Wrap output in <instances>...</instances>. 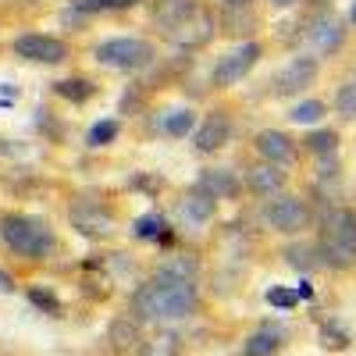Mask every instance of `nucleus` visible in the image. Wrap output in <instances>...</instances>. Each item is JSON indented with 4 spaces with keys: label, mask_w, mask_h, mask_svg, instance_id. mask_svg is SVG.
<instances>
[{
    "label": "nucleus",
    "mask_w": 356,
    "mask_h": 356,
    "mask_svg": "<svg viewBox=\"0 0 356 356\" xmlns=\"http://www.w3.org/2000/svg\"><path fill=\"white\" fill-rule=\"evenodd\" d=\"M200 310V285L193 278H178L157 267L154 278H146L132 292V314L139 321H189Z\"/></svg>",
    "instance_id": "nucleus-1"
},
{
    "label": "nucleus",
    "mask_w": 356,
    "mask_h": 356,
    "mask_svg": "<svg viewBox=\"0 0 356 356\" xmlns=\"http://www.w3.org/2000/svg\"><path fill=\"white\" fill-rule=\"evenodd\" d=\"M0 243L25 260H47L57 250V232L47 218L36 214H4L0 218Z\"/></svg>",
    "instance_id": "nucleus-2"
},
{
    "label": "nucleus",
    "mask_w": 356,
    "mask_h": 356,
    "mask_svg": "<svg viewBox=\"0 0 356 356\" xmlns=\"http://www.w3.org/2000/svg\"><path fill=\"white\" fill-rule=\"evenodd\" d=\"M324 267H346L356 264V211L353 207H328L321 218V239H317Z\"/></svg>",
    "instance_id": "nucleus-3"
},
{
    "label": "nucleus",
    "mask_w": 356,
    "mask_h": 356,
    "mask_svg": "<svg viewBox=\"0 0 356 356\" xmlns=\"http://www.w3.org/2000/svg\"><path fill=\"white\" fill-rule=\"evenodd\" d=\"M157 57V47L143 36H111L93 47V61L111 72H143Z\"/></svg>",
    "instance_id": "nucleus-4"
},
{
    "label": "nucleus",
    "mask_w": 356,
    "mask_h": 356,
    "mask_svg": "<svg viewBox=\"0 0 356 356\" xmlns=\"http://www.w3.org/2000/svg\"><path fill=\"white\" fill-rule=\"evenodd\" d=\"M260 57H264V47L257 40H239L228 54H221L214 68H211V86L214 89H232V86H239L257 65H260Z\"/></svg>",
    "instance_id": "nucleus-5"
},
{
    "label": "nucleus",
    "mask_w": 356,
    "mask_h": 356,
    "mask_svg": "<svg viewBox=\"0 0 356 356\" xmlns=\"http://www.w3.org/2000/svg\"><path fill=\"white\" fill-rule=\"evenodd\" d=\"M310 203L296 193H282L264 203V225L282 235H303L310 228Z\"/></svg>",
    "instance_id": "nucleus-6"
},
{
    "label": "nucleus",
    "mask_w": 356,
    "mask_h": 356,
    "mask_svg": "<svg viewBox=\"0 0 356 356\" xmlns=\"http://www.w3.org/2000/svg\"><path fill=\"white\" fill-rule=\"evenodd\" d=\"M11 54L22 57V61L29 65H65L68 57H72V47L65 40H57V36H47V33H22L11 40Z\"/></svg>",
    "instance_id": "nucleus-7"
},
{
    "label": "nucleus",
    "mask_w": 356,
    "mask_h": 356,
    "mask_svg": "<svg viewBox=\"0 0 356 356\" xmlns=\"http://www.w3.org/2000/svg\"><path fill=\"white\" fill-rule=\"evenodd\" d=\"M317 75H321L317 57L314 54H296L275 72V79L267 86H271V97H296V93H303V89H310L317 82Z\"/></svg>",
    "instance_id": "nucleus-8"
},
{
    "label": "nucleus",
    "mask_w": 356,
    "mask_h": 356,
    "mask_svg": "<svg viewBox=\"0 0 356 356\" xmlns=\"http://www.w3.org/2000/svg\"><path fill=\"white\" fill-rule=\"evenodd\" d=\"M307 43L314 47V57H332L346 43V22L332 11H321L307 22Z\"/></svg>",
    "instance_id": "nucleus-9"
},
{
    "label": "nucleus",
    "mask_w": 356,
    "mask_h": 356,
    "mask_svg": "<svg viewBox=\"0 0 356 356\" xmlns=\"http://www.w3.org/2000/svg\"><path fill=\"white\" fill-rule=\"evenodd\" d=\"M228 143H232V118H228V111L214 107V111L200 122V129L193 132V150L207 157V154L225 150Z\"/></svg>",
    "instance_id": "nucleus-10"
},
{
    "label": "nucleus",
    "mask_w": 356,
    "mask_h": 356,
    "mask_svg": "<svg viewBox=\"0 0 356 356\" xmlns=\"http://www.w3.org/2000/svg\"><path fill=\"white\" fill-rule=\"evenodd\" d=\"M150 11H154V25H161L168 36H175L182 25H189L203 4L200 0H150Z\"/></svg>",
    "instance_id": "nucleus-11"
},
{
    "label": "nucleus",
    "mask_w": 356,
    "mask_h": 356,
    "mask_svg": "<svg viewBox=\"0 0 356 356\" xmlns=\"http://www.w3.org/2000/svg\"><path fill=\"white\" fill-rule=\"evenodd\" d=\"M285 182H289V175H285V168H278V164L257 161V164L246 168V189H250L253 196H260L264 203L275 200V196H282V193H285Z\"/></svg>",
    "instance_id": "nucleus-12"
},
{
    "label": "nucleus",
    "mask_w": 356,
    "mask_h": 356,
    "mask_svg": "<svg viewBox=\"0 0 356 356\" xmlns=\"http://www.w3.org/2000/svg\"><path fill=\"white\" fill-rule=\"evenodd\" d=\"M253 146H257L260 161H267V164L285 168V164L296 161V139L289 132H282V129H260L253 136Z\"/></svg>",
    "instance_id": "nucleus-13"
},
{
    "label": "nucleus",
    "mask_w": 356,
    "mask_h": 356,
    "mask_svg": "<svg viewBox=\"0 0 356 356\" xmlns=\"http://www.w3.org/2000/svg\"><path fill=\"white\" fill-rule=\"evenodd\" d=\"M196 186L203 193H211L214 200H235L243 193V178L235 168H203L196 175Z\"/></svg>",
    "instance_id": "nucleus-14"
},
{
    "label": "nucleus",
    "mask_w": 356,
    "mask_h": 356,
    "mask_svg": "<svg viewBox=\"0 0 356 356\" xmlns=\"http://www.w3.org/2000/svg\"><path fill=\"white\" fill-rule=\"evenodd\" d=\"M285 339H289V332H285L282 321H264L260 328L243 342V356H278Z\"/></svg>",
    "instance_id": "nucleus-15"
},
{
    "label": "nucleus",
    "mask_w": 356,
    "mask_h": 356,
    "mask_svg": "<svg viewBox=\"0 0 356 356\" xmlns=\"http://www.w3.org/2000/svg\"><path fill=\"white\" fill-rule=\"evenodd\" d=\"M72 221L82 235H89V239H107L114 232V218H111V211H100V203H75Z\"/></svg>",
    "instance_id": "nucleus-16"
},
{
    "label": "nucleus",
    "mask_w": 356,
    "mask_h": 356,
    "mask_svg": "<svg viewBox=\"0 0 356 356\" xmlns=\"http://www.w3.org/2000/svg\"><path fill=\"white\" fill-rule=\"evenodd\" d=\"M143 321L136 314H118L111 324H107V342L114 353H129V349H139L143 346Z\"/></svg>",
    "instance_id": "nucleus-17"
},
{
    "label": "nucleus",
    "mask_w": 356,
    "mask_h": 356,
    "mask_svg": "<svg viewBox=\"0 0 356 356\" xmlns=\"http://www.w3.org/2000/svg\"><path fill=\"white\" fill-rule=\"evenodd\" d=\"M178 214H182V221H189V225H207L218 214V200L211 193H203L200 186H193V189L182 193V200H178Z\"/></svg>",
    "instance_id": "nucleus-18"
},
{
    "label": "nucleus",
    "mask_w": 356,
    "mask_h": 356,
    "mask_svg": "<svg viewBox=\"0 0 356 356\" xmlns=\"http://www.w3.org/2000/svg\"><path fill=\"white\" fill-rule=\"evenodd\" d=\"M132 235L139 243H157V246H171L175 243V228L168 225V218L161 211H146L132 221Z\"/></svg>",
    "instance_id": "nucleus-19"
},
{
    "label": "nucleus",
    "mask_w": 356,
    "mask_h": 356,
    "mask_svg": "<svg viewBox=\"0 0 356 356\" xmlns=\"http://www.w3.org/2000/svg\"><path fill=\"white\" fill-rule=\"evenodd\" d=\"M214 29H218V18L211 15V11H200L189 25H182L175 36H168L171 43H178V47H186V50H193V47H203L207 40L214 36Z\"/></svg>",
    "instance_id": "nucleus-20"
},
{
    "label": "nucleus",
    "mask_w": 356,
    "mask_h": 356,
    "mask_svg": "<svg viewBox=\"0 0 356 356\" xmlns=\"http://www.w3.org/2000/svg\"><path fill=\"white\" fill-rule=\"evenodd\" d=\"M157 129L168 136V139H189L196 129H200V114L193 107H171L161 114V122Z\"/></svg>",
    "instance_id": "nucleus-21"
},
{
    "label": "nucleus",
    "mask_w": 356,
    "mask_h": 356,
    "mask_svg": "<svg viewBox=\"0 0 356 356\" xmlns=\"http://www.w3.org/2000/svg\"><path fill=\"white\" fill-rule=\"evenodd\" d=\"M182 332H175V328H157L143 339V346L136 349V356H178L182 353Z\"/></svg>",
    "instance_id": "nucleus-22"
},
{
    "label": "nucleus",
    "mask_w": 356,
    "mask_h": 356,
    "mask_svg": "<svg viewBox=\"0 0 356 356\" xmlns=\"http://www.w3.org/2000/svg\"><path fill=\"white\" fill-rule=\"evenodd\" d=\"M97 89H100V86L89 79V75H68V79H57V82H54V93L61 97V100H68V104H75V107L93 100Z\"/></svg>",
    "instance_id": "nucleus-23"
},
{
    "label": "nucleus",
    "mask_w": 356,
    "mask_h": 356,
    "mask_svg": "<svg viewBox=\"0 0 356 356\" xmlns=\"http://www.w3.org/2000/svg\"><path fill=\"white\" fill-rule=\"evenodd\" d=\"M282 257H285V264L296 267L300 275H310V271H317V267H324L317 243H303V239H300V243H289V246L282 250Z\"/></svg>",
    "instance_id": "nucleus-24"
},
{
    "label": "nucleus",
    "mask_w": 356,
    "mask_h": 356,
    "mask_svg": "<svg viewBox=\"0 0 356 356\" xmlns=\"http://www.w3.org/2000/svg\"><path fill=\"white\" fill-rule=\"evenodd\" d=\"M300 146L314 157H339V132L328 129V125H317L300 139Z\"/></svg>",
    "instance_id": "nucleus-25"
},
{
    "label": "nucleus",
    "mask_w": 356,
    "mask_h": 356,
    "mask_svg": "<svg viewBox=\"0 0 356 356\" xmlns=\"http://www.w3.org/2000/svg\"><path fill=\"white\" fill-rule=\"evenodd\" d=\"M118 136H122V122H118V118H100V122L89 125L86 146H89V150H104V146H111Z\"/></svg>",
    "instance_id": "nucleus-26"
},
{
    "label": "nucleus",
    "mask_w": 356,
    "mask_h": 356,
    "mask_svg": "<svg viewBox=\"0 0 356 356\" xmlns=\"http://www.w3.org/2000/svg\"><path fill=\"white\" fill-rule=\"evenodd\" d=\"M25 296H29V303H33L40 314H47V317H65V303L57 300V292H54L50 285H29Z\"/></svg>",
    "instance_id": "nucleus-27"
},
{
    "label": "nucleus",
    "mask_w": 356,
    "mask_h": 356,
    "mask_svg": "<svg viewBox=\"0 0 356 356\" xmlns=\"http://www.w3.org/2000/svg\"><path fill=\"white\" fill-rule=\"evenodd\" d=\"M324 114H328L324 100H300V104L289 107V122H292V125H317Z\"/></svg>",
    "instance_id": "nucleus-28"
},
{
    "label": "nucleus",
    "mask_w": 356,
    "mask_h": 356,
    "mask_svg": "<svg viewBox=\"0 0 356 356\" xmlns=\"http://www.w3.org/2000/svg\"><path fill=\"white\" fill-rule=\"evenodd\" d=\"M349 342H353L349 332L342 328L335 317H324V321H321V346H324V349H335V353H339V349H349Z\"/></svg>",
    "instance_id": "nucleus-29"
},
{
    "label": "nucleus",
    "mask_w": 356,
    "mask_h": 356,
    "mask_svg": "<svg viewBox=\"0 0 356 356\" xmlns=\"http://www.w3.org/2000/svg\"><path fill=\"white\" fill-rule=\"evenodd\" d=\"M335 111L346 122H356V75H349L339 89H335Z\"/></svg>",
    "instance_id": "nucleus-30"
},
{
    "label": "nucleus",
    "mask_w": 356,
    "mask_h": 356,
    "mask_svg": "<svg viewBox=\"0 0 356 356\" xmlns=\"http://www.w3.org/2000/svg\"><path fill=\"white\" fill-rule=\"evenodd\" d=\"M264 300H267V307H275V310H282V314H289V310H296L303 300H300V292L296 289H285V285H271L264 292Z\"/></svg>",
    "instance_id": "nucleus-31"
},
{
    "label": "nucleus",
    "mask_w": 356,
    "mask_h": 356,
    "mask_svg": "<svg viewBox=\"0 0 356 356\" xmlns=\"http://www.w3.org/2000/svg\"><path fill=\"white\" fill-rule=\"evenodd\" d=\"M36 129H40L50 143H61V139H65V129H61V122L54 118L50 107H36Z\"/></svg>",
    "instance_id": "nucleus-32"
},
{
    "label": "nucleus",
    "mask_w": 356,
    "mask_h": 356,
    "mask_svg": "<svg viewBox=\"0 0 356 356\" xmlns=\"http://www.w3.org/2000/svg\"><path fill=\"white\" fill-rule=\"evenodd\" d=\"M317 178L321 182H335L339 178V157H317Z\"/></svg>",
    "instance_id": "nucleus-33"
},
{
    "label": "nucleus",
    "mask_w": 356,
    "mask_h": 356,
    "mask_svg": "<svg viewBox=\"0 0 356 356\" xmlns=\"http://www.w3.org/2000/svg\"><path fill=\"white\" fill-rule=\"evenodd\" d=\"M132 186H136V189H146V193H150V196H157V193L164 189V178H161V175H157V178H146V175H136V178H132Z\"/></svg>",
    "instance_id": "nucleus-34"
},
{
    "label": "nucleus",
    "mask_w": 356,
    "mask_h": 356,
    "mask_svg": "<svg viewBox=\"0 0 356 356\" xmlns=\"http://www.w3.org/2000/svg\"><path fill=\"white\" fill-rule=\"evenodd\" d=\"M0 157H22V146L8 136H0Z\"/></svg>",
    "instance_id": "nucleus-35"
},
{
    "label": "nucleus",
    "mask_w": 356,
    "mask_h": 356,
    "mask_svg": "<svg viewBox=\"0 0 356 356\" xmlns=\"http://www.w3.org/2000/svg\"><path fill=\"white\" fill-rule=\"evenodd\" d=\"M107 11H129V8H139L143 0H104Z\"/></svg>",
    "instance_id": "nucleus-36"
},
{
    "label": "nucleus",
    "mask_w": 356,
    "mask_h": 356,
    "mask_svg": "<svg viewBox=\"0 0 356 356\" xmlns=\"http://www.w3.org/2000/svg\"><path fill=\"white\" fill-rule=\"evenodd\" d=\"M15 289H18L15 275H11V271H4V267H0V292H15Z\"/></svg>",
    "instance_id": "nucleus-37"
},
{
    "label": "nucleus",
    "mask_w": 356,
    "mask_h": 356,
    "mask_svg": "<svg viewBox=\"0 0 356 356\" xmlns=\"http://www.w3.org/2000/svg\"><path fill=\"white\" fill-rule=\"evenodd\" d=\"M0 100L15 104V100H18V86H11V82H0Z\"/></svg>",
    "instance_id": "nucleus-38"
},
{
    "label": "nucleus",
    "mask_w": 356,
    "mask_h": 356,
    "mask_svg": "<svg viewBox=\"0 0 356 356\" xmlns=\"http://www.w3.org/2000/svg\"><path fill=\"white\" fill-rule=\"evenodd\" d=\"M296 292H300V300H303V303H310V300H314V285H310V278H303L300 285H296Z\"/></svg>",
    "instance_id": "nucleus-39"
},
{
    "label": "nucleus",
    "mask_w": 356,
    "mask_h": 356,
    "mask_svg": "<svg viewBox=\"0 0 356 356\" xmlns=\"http://www.w3.org/2000/svg\"><path fill=\"white\" fill-rule=\"evenodd\" d=\"M221 8H253V0H221Z\"/></svg>",
    "instance_id": "nucleus-40"
},
{
    "label": "nucleus",
    "mask_w": 356,
    "mask_h": 356,
    "mask_svg": "<svg viewBox=\"0 0 356 356\" xmlns=\"http://www.w3.org/2000/svg\"><path fill=\"white\" fill-rule=\"evenodd\" d=\"M300 0H271V8H296Z\"/></svg>",
    "instance_id": "nucleus-41"
},
{
    "label": "nucleus",
    "mask_w": 356,
    "mask_h": 356,
    "mask_svg": "<svg viewBox=\"0 0 356 356\" xmlns=\"http://www.w3.org/2000/svg\"><path fill=\"white\" fill-rule=\"evenodd\" d=\"M349 22L356 25V0H353V4H349Z\"/></svg>",
    "instance_id": "nucleus-42"
},
{
    "label": "nucleus",
    "mask_w": 356,
    "mask_h": 356,
    "mask_svg": "<svg viewBox=\"0 0 356 356\" xmlns=\"http://www.w3.org/2000/svg\"><path fill=\"white\" fill-rule=\"evenodd\" d=\"M314 4H324V0H314Z\"/></svg>",
    "instance_id": "nucleus-43"
}]
</instances>
